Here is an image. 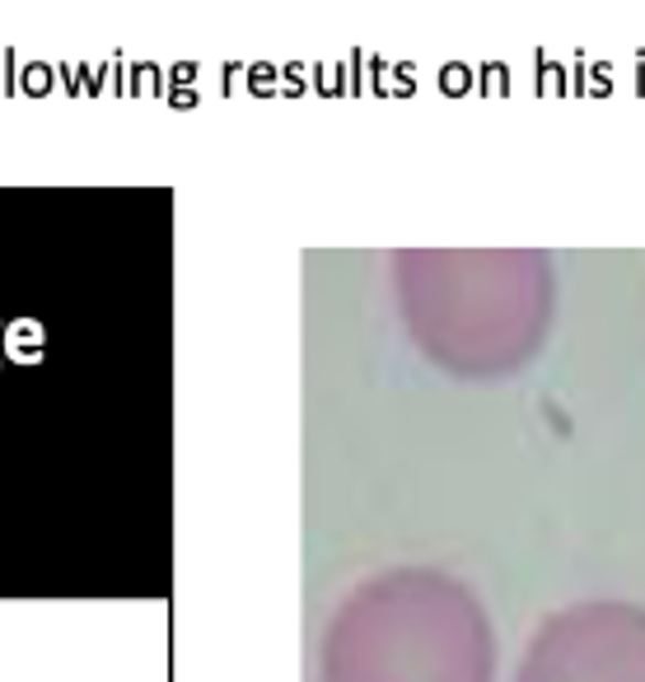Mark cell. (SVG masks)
Masks as SVG:
<instances>
[{
    "label": "cell",
    "mask_w": 645,
    "mask_h": 682,
    "mask_svg": "<svg viewBox=\"0 0 645 682\" xmlns=\"http://www.w3.org/2000/svg\"><path fill=\"white\" fill-rule=\"evenodd\" d=\"M524 682H645V608H580L542 627Z\"/></svg>",
    "instance_id": "obj_1"
}]
</instances>
